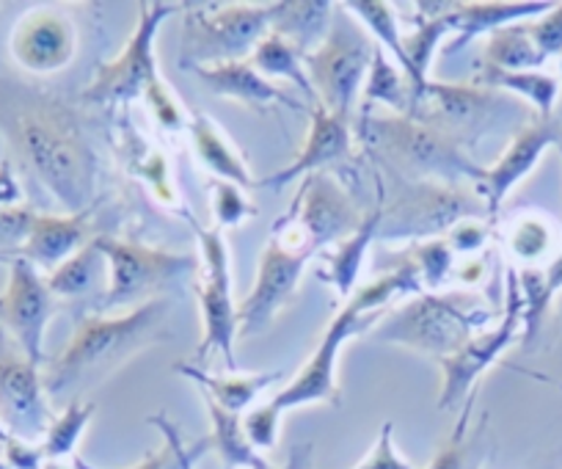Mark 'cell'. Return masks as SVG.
Wrapping results in <instances>:
<instances>
[{
  "instance_id": "1",
  "label": "cell",
  "mask_w": 562,
  "mask_h": 469,
  "mask_svg": "<svg viewBox=\"0 0 562 469\" xmlns=\"http://www.w3.org/2000/svg\"><path fill=\"white\" fill-rule=\"evenodd\" d=\"M3 131L25 169L58 199L69 215L91 210L97 188V155L80 116L56 97L23 91L9 113H0Z\"/></svg>"
},
{
  "instance_id": "2",
  "label": "cell",
  "mask_w": 562,
  "mask_h": 469,
  "mask_svg": "<svg viewBox=\"0 0 562 469\" xmlns=\"http://www.w3.org/2000/svg\"><path fill=\"white\" fill-rule=\"evenodd\" d=\"M171 301L158 295L122 315H86L75 326L67 348L45 373L47 395H75L83 387L102 384L140 350L171 339Z\"/></svg>"
},
{
  "instance_id": "3",
  "label": "cell",
  "mask_w": 562,
  "mask_h": 469,
  "mask_svg": "<svg viewBox=\"0 0 562 469\" xmlns=\"http://www.w3.org/2000/svg\"><path fill=\"white\" fill-rule=\"evenodd\" d=\"M359 138L381 169H392L394 177H403V180H436L461 186L463 180L480 182L485 175L483 166L474 164L458 144L436 133L434 127L422 125L411 116H400V113L361 116Z\"/></svg>"
},
{
  "instance_id": "4",
  "label": "cell",
  "mask_w": 562,
  "mask_h": 469,
  "mask_svg": "<svg viewBox=\"0 0 562 469\" xmlns=\"http://www.w3.org/2000/svg\"><path fill=\"white\" fill-rule=\"evenodd\" d=\"M494 306L485 304L477 293H419L383 317L375 328V339L383 343L405 345L411 350L428 354L439 362L456 357L458 350L467 348L469 339L488 328L494 321Z\"/></svg>"
},
{
  "instance_id": "5",
  "label": "cell",
  "mask_w": 562,
  "mask_h": 469,
  "mask_svg": "<svg viewBox=\"0 0 562 469\" xmlns=\"http://www.w3.org/2000/svg\"><path fill=\"white\" fill-rule=\"evenodd\" d=\"M394 295H403L400 293V284L394 273H381L375 282L364 284V288L339 310V315L328 323L326 334H323L321 343H317L310 362L301 368V373L270 401L273 409H279V412L284 414L295 406H306V403H331V406H339V348H342V343H348L350 337H356V334H361L364 328H370L372 323L383 315V310H386L389 301H392Z\"/></svg>"
},
{
  "instance_id": "6",
  "label": "cell",
  "mask_w": 562,
  "mask_h": 469,
  "mask_svg": "<svg viewBox=\"0 0 562 469\" xmlns=\"http://www.w3.org/2000/svg\"><path fill=\"white\" fill-rule=\"evenodd\" d=\"M469 219H491L488 204L474 188L456 182L419 180L411 182L394 177L386 188L383 219L378 238L381 241H434Z\"/></svg>"
},
{
  "instance_id": "7",
  "label": "cell",
  "mask_w": 562,
  "mask_h": 469,
  "mask_svg": "<svg viewBox=\"0 0 562 469\" xmlns=\"http://www.w3.org/2000/svg\"><path fill=\"white\" fill-rule=\"evenodd\" d=\"M408 116L434 127L436 133L458 144L463 153L477 147L483 138H488L507 122L524 127L532 120L527 108L518 105L505 91L474 83H445V80H430Z\"/></svg>"
},
{
  "instance_id": "8",
  "label": "cell",
  "mask_w": 562,
  "mask_h": 469,
  "mask_svg": "<svg viewBox=\"0 0 562 469\" xmlns=\"http://www.w3.org/2000/svg\"><path fill=\"white\" fill-rule=\"evenodd\" d=\"M180 67L248 62L273 23V3H186Z\"/></svg>"
},
{
  "instance_id": "9",
  "label": "cell",
  "mask_w": 562,
  "mask_h": 469,
  "mask_svg": "<svg viewBox=\"0 0 562 469\" xmlns=\"http://www.w3.org/2000/svg\"><path fill=\"white\" fill-rule=\"evenodd\" d=\"M364 215L348 188L321 171L301 182L290 210L273 224L270 238L321 255V252H328V246H339L350 235H356L364 224Z\"/></svg>"
},
{
  "instance_id": "10",
  "label": "cell",
  "mask_w": 562,
  "mask_h": 469,
  "mask_svg": "<svg viewBox=\"0 0 562 469\" xmlns=\"http://www.w3.org/2000/svg\"><path fill=\"white\" fill-rule=\"evenodd\" d=\"M94 244L111 266V284L97 304L100 315H111L130 304H147L175 282L199 277V268H202L193 255L149 249L135 241L94 235Z\"/></svg>"
},
{
  "instance_id": "11",
  "label": "cell",
  "mask_w": 562,
  "mask_h": 469,
  "mask_svg": "<svg viewBox=\"0 0 562 469\" xmlns=\"http://www.w3.org/2000/svg\"><path fill=\"white\" fill-rule=\"evenodd\" d=\"M372 56H375V45L367 40L353 18L345 14L342 7H337L328 36L304 58L317 102L328 113L350 122L359 89L370 75Z\"/></svg>"
},
{
  "instance_id": "12",
  "label": "cell",
  "mask_w": 562,
  "mask_h": 469,
  "mask_svg": "<svg viewBox=\"0 0 562 469\" xmlns=\"http://www.w3.org/2000/svg\"><path fill=\"white\" fill-rule=\"evenodd\" d=\"M186 3H140L138 25L124 51L113 62L97 67L94 80L83 91V102L94 105H127L135 97H144L147 86L158 80V67H155V40L166 20Z\"/></svg>"
},
{
  "instance_id": "13",
  "label": "cell",
  "mask_w": 562,
  "mask_h": 469,
  "mask_svg": "<svg viewBox=\"0 0 562 469\" xmlns=\"http://www.w3.org/2000/svg\"><path fill=\"white\" fill-rule=\"evenodd\" d=\"M196 232L199 246H202V279L196 282L199 304H202V345L196 350V359L210 357V350H221L226 359V368L235 370V339H237V304L232 301V273H229V249H226L224 232L218 226H202L186 213Z\"/></svg>"
},
{
  "instance_id": "14",
  "label": "cell",
  "mask_w": 562,
  "mask_h": 469,
  "mask_svg": "<svg viewBox=\"0 0 562 469\" xmlns=\"http://www.w3.org/2000/svg\"><path fill=\"white\" fill-rule=\"evenodd\" d=\"M524 321V293L521 282H518L516 268H507V301L505 310H502L499 323L494 328H485V332L474 334L467 343V348L458 350L456 357L445 359L441 368H445V387H441L439 395V409L441 412H450V409L461 406V401H467L474 392L480 376L502 357V350H507L516 339L518 326Z\"/></svg>"
},
{
  "instance_id": "15",
  "label": "cell",
  "mask_w": 562,
  "mask_h": 469,
  "mask_svg": "<svg viewBox=\"0 0 562 469\" xmlns=\"http://www.w3.org/2000/svg\"><path fill=\"white\" fill-rule=\"evenodd\" d=\"M312 257H315L312 252L270 238V244L259 255L257 282L246 301L237 306V337H257L270 326L281 306L290 304V299L295 295L301 273L306 271Z\"/></svg>"
},
{
  "instance_id": "16",
  "label": "cell",
  "mask_w": 562,
  "mask_h": 469,
  "mask_svg": "<svg viewBox=\"0 0 562 469\" xmlns=\"http://www.w3.org/2000/svg\"><path fill=\"white\" fill-rule=\"evenodd\" d=\"M56 295L47 288V279L40 277L34 263L14 257L9 266L7 290L0 293V323L12 334L14 345L23 350L34 365L45 362V328L56 312Z\"/></svg>"
},
{
  "instance_id": "17",
  "label": "cell",
  "mask_w": 562,
  "mask_h": 469,
  "mask_svg": "<svg viewBox=\"0 0 562 469\" xmlns=\"http://www.w3.org/2000/svg\"><path fill=\"white\" fill-rule=\"evenodd\" d=\"M53 420L40 365L20 348L0 345V425L14 439L36 442L47 434Z\"/></svg>"
},
{
  "instance_id": "18",
  "label": "cell",
  "mask_w": 562,
  "mask_h": 469,
  "mask_svg": "<svg viewBox=\"0 0 562 469\" xmlns=\"http://www.w3.org/2000/svg\"><path fill=\"white\" fill-rule=\"evenodd\" d=\"M562 142V122L549 116H535L527 125L518 127L513 142L507 144V149L502 153V158L494 166H488L483 175V180L474 182V191L477 197L488 204V213L494 219L499 213L502 202L507 199V193L518 186L527 175H532V169L538 166V160L543 158V153L549 147H557Z\"/></svg>"
},
{
  "instance_id": "19",
  "label": "cell",
  "mask_w": 562,
  "mask_h": 469,
  "mask_svg": "<svg viewBox=\"0 0 562 469\" xmlns=\"http://www.w3.org/2000/svg\"><path fill=\"white\" fill-rule=\"evenodd\" d=\"M78 34L67 14L36 9L18 23L12 34V56L34 75H50L67 67L75 56Z\"/></svg>"
},
{
  "instance_id": "20",
  "label": "cell",
  "mask_w": 562,
  "mask_h": 469,
  "mask_svg": "<svg viewBox=\"0 0 562 469\" xmlns=\"http://www.w3.org/2000/svg\"><path fill=\"white\" fill-rule=\"evenodd\" d=\"M350 147H353V131H350V122L339 120L334 113H328L323 105L312 108V131L306 138L304 149H301L299 158L293 160V166L276 171V175L265 177L257 182V188L265 191H279L288 182L299 180V177L321 175L328 166L342 164L345 158H350Z\"/></svg>"
},
{
  "instance_id": "21",
  "label": "cell",
  "mask_w": 562,
  "mask_h": 469,
  "mask_svg": "<svg viewBox=\"0 0 562 469\" xmlns=\"http://www.w3.org/2000/svg\"><path fill=\"white\" fill-rule=\"evenodd\" d=\"M204 86H207L213 94L229 97V100H240L248 108H265L270 105H288L290 111H310V105L299 102L295 97H290L288 91L279 89L273 80H268L265 75H259L254 69L251 62H232V64H218V67H199L191 69Z\"/></svg>"
},
{
  "instance_id": "22",
  "label": "cell",
  "mask_w": 562,
  "mask_h": 469,
  "mask_svg": "<svg viewBox=\"0 0 562 469\" xmlns=\"http://www.w3.org/2000/svg\"><path fill=\"white\" fill-rule=\"evenodd\" d=\"M372 177H375V204H372V210H367L361 230L356 235H350L348 241H342L334 252H326L323 255V268H317V279L334 284L339 299H350V290H353L361 266H364L367 249H370L372 241L378 238V230H381L383 202H386V180H383L381 169L372 171Z\"/></svg>"
},
{
  "instance_id": "23",
  "label": "cell",
  "mask_w": 562,
  "mask_h": 469,
  "mask_svg": "<svg viewBox=\"0 0 562 469\" xmlns=\"http://www.w3.org/2000/svg\"><path fill=\"white\" fill-rule=\"evenodd\" d=\"M91 210L78 215H36L31 238L25 241L18 257H25L29 263L56 271L61 263L78 255L86 244H91Z\"/></svg>"
},
{
  "instance_id": "24",
  "label": "cell",
  "mask_w": 562,
  "mask_h": 469,
  "mask_svg": "<svg viewBox=\"0 0 562 469\" xmlns=\"http://www.w3.org/2000/svg\"><path fill=\"white\" fill-rule=\"evenodd\" d=\"M551 9H554V3H450L447 20H450V29L452 34H458V40H452L441 53L452 56V53L463 51L474 36H488L496 29H505L513 23H529V20H538V14L543 18Z\"/></svg>"
},
{
  "instance_id": "25",
  "label": "cell",
  "mask_w": 562,
  "mask_h": 469,
  "mask_svg": "<svg viewBox=\"0 0 562 469\" xmlns=\"http://www.w3.org/2000/svg\"><path fill=\"white\" fill-rule=\"evenodd\" d=\"M389 257H394V260H389V268L383 273H394L397 277L400 293L403 295L439 293V288L452 273V263H456V252H452L447 238L411 244L405 252Z\"/></svg>"
},
{
  "instance_id": "26",
  "label": "cell",
  "mask_w": 562,
  "mask_h": 469,
  "mask_svg": "<svg viewBox=\"0 0 562 469\" xmlns=\"http://www.w3.org/2000/svg\"><path fill=\"white\" fill-rule=\"evenodd\" d=\"M334 14H337V3L331 0H284V3H273L270 31L284 36L306 56L328 36Z\"/></svg>"
},
{
  "instance_id": "27",
  "label": "cell",
  "mask_w": 562,
  "mask_h": 469,
  "mask_svg": "<svg viewBox=\"0 0 562 469\" xmlns=\"http://www.w3.org/2000/svg\"><path fill=\"white\" fill-rule=\"evenodd\" d=\"M188 131H191L193 153H196V158L202 160L204 169L213 171L218 180L232 182V186H240L243 191H246V188H257L251 171H248V164L235 153V149H232V144L221 136V131L215 127V122L210 120V116H204V113H193Z\"/></svg>"
},
{
  "instance_id": "28",
  "label": "cell",
  "mask_w": 562,
  "mask_h": 469,
  "mask_svg": "<svg viewBox=\"0 0 562 469\" xmlns=\"http://www.w3.org/2000/svg\"><path fill=\"white\" fill-rule=\"evenodd\" d=\"M474 86H485V89L510 91V94L521 97L524 102L538 111V116L549 120L554 116V102L560 94V80L549 72H507V69L488 67V64L477 62V72H474Z\"/></svg>"
},
{
  "instance_id": "29",
  "label": "cell",
  "mask_w": 562,
  "mask_h": 469,
  "mask_svg": "<svg viewBox=\"0 0 562 469\" xmlns=\"http://www.w3.org/2000/svg\"><path fill=\"white\" fill-rule=\"evenodd\" d=\"M177 373L188 376L191 381H196L202 387V392H207L218 406H224L226 412L240 414L254 398L259 395L262 390H268L270 384L281 379V370H270V373H257V376H229V379H221V376H210L204 373L202 368L188 362H177L175 365Z\"/></svg>"
},
{
  "instance_id": "30",
  "label": "cell",
  "mask_w": 562,
  "mask_h": 469,
  "mask_svg": "<svg viewBox=\"0 0 562 469\" xmlns=\"http://www.w3.org/2000/svg\"><path fill=\"white\" fill-rule=\"evenodd\" d=\"M480 64L507 69V72H540L546 56L535 45L527 23H513L485 36L483 62Z\"/></svg>"
},
{
  "instance_id": "31",
  "label": "cell",
  "mask_w": 562,
  "mask_h": 469,
  "mask_svg": "<svg viewBox=\"0 0 562 469\" xmlns=\"http://www.w3.org/2000/svg\"><path fill=\"white\" fill-rule=\"evenodd\" d=\"M304 58H306L304 53H301L295 45H290L284 36L268 31V34L259 40V45L254 47V53H251V58H248V62H251L254 69H257L259 75H265V78L293 80L299 89L306 91L310 108H315V105H321V102H317L315 86H312L310 72L304 69L306 67Z\"/></svg>"
},
{
  "instance_id": "32",
  "label": "cell",
  "mask_w": 562,
  "mask_h": 469,
  "mask_svg": "<svg viewBox=\"0 0 562 469\" xmlns=\"http://www.w3.org/2000/svg\"><path fill=\"white\" fill-rule=\"evenodd\" d=\"M108 277V260L97 244H86L78 255L69 257L67 263L50 271L47 277V288L56 299H83L91 295ZM111 279V277H108Z\"/></svg>"
},
{
  "instance_id": "33",
  "label": "cell",
  "mask_w": 562,
  "mask_h": 469,
  "mask_svg": "<svg viewBox=\"0 0 562 469\" xmlns=\"http://www.w3.org/2000/svg\"><path fill=\"white\" fill-rule=\"evenodd\" d=\"M383 102L386 108H392L400 116H408L411 113V83L405 78L403 69L394 67L386 58L381 45H375V56H372L370 75L364 80V94H361V116L372 113V105Z\"/></svg>"
},
{
  "instance_id": "34",
  "label": "cell",
  "mask_w": 562,
  "mask_h": 469,
  "mask_svg": "<svg viewBox=\"0 0 562 469\" xmlns=\"http://www.w3.org/2000/svg\"><path fill=\"white\" fill-rule=\"evenodd\" d=\"M202 395H204V403H207L210 423H213L210 442H213V447L218 450V456L224 458L226 467L254 469V467H262V464H268L262 456H257L254 445L248 442L240 414L226 412V409L218 406V403H215L207 392H202Z\"/></svg>"
},
{
  "instance_id": "35",
  "label": "cell",
  "mask_w": 562,
  "mask_h": 469,
  "mask_svg": "<svg viewBox=\"0 0 562 469\" xmlns=\"http://www.w3.org/2000/svg\"><path fill=\"white\" fill-rule=\"evenodd\" d=\"M524 293V321H527V334L524 339H532L538 334L540 323H543L546 310H549L551 299L562 290V252L551 260V266L543 273L538 271H521L518 273Z\"/></svg>"
},
{
  "instance_id": "36",
  "label": "cell",
  "mask_w": 562,
  "mask_h": 469,
  "mask_svg": "<svg viewBox=\"0 0 562 469\" xmlns=\"http://www.w3.org/2000/svg\"><path fill=\"white\" fill-rule=\"evenodd\" d=\"M551 244H554V226L549 224V219L535 213V210L516 215V219L507 224L505 246L516 260H540V257L549 255Z\"/></svg>"
},
{
  "instance_id": "37",
  "label": "cell",
  "mask_w": 562,
  "mask_h": 469,
  "mask_svg": "<svg viewBox=\"0 0 562 469\" xmlns=\"http://www.w3.org/2000/svg\"><path fill=\"white\" fill-rule=\"evenodd\" d=\"M94 412V403H83L80 398H72L69 406L64 409L61 417L53 420V425L47 428L45 442H42V456H45V461H64L67 456H72L75 445H78L80 434L91 423Z\"/></svg>"
},
{
  "instance_id": "38",
  "label": "cell",
  "mask_w": 562,
  "mask_h": 469,
  "mask_svg": "<svg viewBox=\"0 0 562 469\" xmlns=\"http://www.w3.org/2000/svg\"><path fill=\"white\" fill-rule=\"evenodd\" d=\"M345 12H350L353 18H359L367 25L372 36H375V45L386 47L394 53L400 69L405 72V56H403V34L397 29V18H394V9L383 0H350L342 3Z\"/></svg>"
},
{
  "instance_id": "39",
  "label": "cell",
  "mask_w": 562,
  "mask_h": 469,
  "mask_svg": "<svg viewBox=\"0 0 562 469\" xmlns=\"http://www.w3.org/2000/svg\"><path fill=\"white\" fill-rule=\"evenodd\" d=\"M130 147H133V155H135V158L130 160V164L135 166V175H140L144 180H147V186L153 188L155 197H158L160 202L175 204L177 193H175V186H171V171L164 155H160L158 149H149L140 138L130 144Z\"/></svg>"
},
{
  "instance_id": "40",
  "label": "cell",
  "mask_w": 562,
  "mask_h": 469,
  "mask_svg": "<svg viewBox=\"0 0 562 469\" xmlns=\"http://www.w3.org/2000/svg\"><path fill=\"white\" fill-rule=\"evenodd\" d=\"M213 191V213H215V226H237L240 221L257 215V204H251L246 199V193L240 191V186H232V182L215 180L210 186Z\"/></svg>"
},
{
  "instance_id": "41",
  "label": "cell",
  "mask_w": 562,
  "mask_h": 469,
  "mask_svg": "<svg viewBox=\"0 0 562 469\" xmlns=\"http://www.w3.org/2000/svg\"><path fill=\"white\" fill-rule=\"evenodd\" d=\"M474 403H477V392L467 398L463 403V414L458 420L456 431L450 434L447 445L441 447L439 453L434 456V461L428 464V469H467V456H469V423H472V412H474Z\"/></svg>"
},
{
  "instance_id": "42",
  "label": "cell",
  "mask_w": 562,
  "mask_h": 469,
  "mask_svg": "<svg viewBox=\"0 0 562 469\" xmlns=\"http://www.w3.org/2000/svg\"><path fill=\"white\" fill-rule=\"evenodd\" d=\"M144 102H147L149 113L158 120V125L166 127V131L180 133L191 125V122L186 120V111H182L180 100L171 94V89L166 86L164 78L153 80V83L147 86V91H144Z\"/></svg>"
},
{
  "instance_id": "43",
  "label": "cell",
  "mask_w": 562,
  "mask_h": 469,
  "mask_svg": "<svg viewBox=\"0 0 562 469\" xmlns=\"http://www.w3.org/2000/svg\"><path fill=\"white\" fill-rule=\"evenodd\" d=\"M36 215L40 213H34V208H29V204L0 210V252L3 255H18L23 249L25 241L31 238Z\"/></svg>"
},
{
  "instance_id": "44",
  "label": "cell",
  "mask_w": 562,
  "mask_h": 469,
  "mask_svg": "<svg viewBox=\"0 0 562 469\" xmlns=\"http://www.w3.org/2000/svg\"><path fill=\"white\" fill-rule=\"evenodd\" d=\"M279 420L281 412L273 409V403H262V406L251 409L243 417V428H246V436L254 445V450H270V447H276V439H279Z\"/></svg>"
},
{
  "instance_id": "45",
  "label": "cell",
  "mask_w": 562,
  "mask_h": 469,
  "mask_svg": "<svg viewBox=\"0 0 562 469\" xmlns=\"http://www.w3.org/2000/svg\"><path fill=\"white\" fill-rule=\"evenodd\" d=\"M527 29L546 58L562 56V3L551 9V12H546L543 18L529 20Z\"/></svg>"
},
{
  "instance_id": "46",
  "label": "cell",
  "mask_w": 562,
  "mask_h": 469,
  "mask_svg": "<svg viewBox=\"0 0 562 469\" xmlns=\"http://www.w3.org/2000/svg\"><path fill=\"white\" fill-rule=\"evenodd\" d=\"M491 232H494V224H491V221L469 219L461 221L458 226H452V230L447 232V241H450L456 255L458 252H461V255H474V252H480L488 244Z\"/></svg>"
},
{
  "instance_id": "47",
  "label": "cell",
  "mask_w": 562,
  "mask_h": 469,
  "mask_svg": "<svg viewBox=\"0 0 562 469\" xmlns=\"http://www.w3.org/2000/svg\"><path fill=\"white\" fill-rule=\"evenodd\" d=\"M392 431L394 425L386 420V423L381 425V434H378L375 447H372V450L367 453L364 461L353 469H414L403 456H400L397 447H394Z\"/></svg>"
},
{
  "instance_id": "48",
  "label": "cell",
  "mask_w": 562,
  "mask_h": 469,
  "mask_svg": "<svg viewBox=\"0 0 562 469\" xmlns=\"http://www.w3.org/2000/svg\"><path fill=\"white\" fill-rule=\"evenodd\" d=\"M23 202V188H20L18 177H14L12 158L0 160V210L14 208Z\"/></svg>"
},
{
  "instance_id": "49",
  "label": "cell",
  "mask_w": 562,
  "mask_h": 469,
  "mask_svg": "<svg viewBox=\"0 0 562 469\" xmlns=\"http://www.w3.org/2000/svg\"><path fill=\"white\" fill-rule=\"evenodd\" d=\"M456 273H458V279H463V282H467V284L483 282V277H485V260H483V257H472V260L463 263V266L458 268Z\"/></svg>"
},
{
  "instance_id": "50",
  "label": "cell",
  "mask_w": 562,
  "mask_h": 469,
  "mask_svg": "<svg viewBox=\"0 0 562 469\" xmlns=\"http://www.w3.org/2000/svg\"><path fill=\"white\" fill-rule=\"evenodd\" d=\"M171 458H175V447L166 445L160 453H149V456L144 458L140 464H135L133 469H166V467H169Z\"/></svg>"
},
{
  "instance_id": "51",
  "label": "cell",
  "mask_w": 562,
  "mask_h": 469,
  "mask_svg": "<svg viewBox=\"0 0 562 469\" xmlns=\"http://www.w3.org/2000/svg\"><path fill=\"white\" fill-rule=\"evenodd\" d=\"M310 458H312V445H293L290 447L288 456V467L284 469H310Z\"/></svg>"
},
{
  "instance_id": "52",
  "label": "cell",
  "mask_w": 562,
  "mask_h": 469,
  "mask_svg": "<svg viewBox=\"0 0 562 469\" xmlns=\"http://www.w3.org/2000/svg\"><path fill=\"white\" fill-rule=\"evenodd\" d=\"M14 257H18V255H3V252H0V263H7V266H12Z\"/></svg>"
},
{
  "instance_id": "53",
  "label": "cell",
  "mask_w": 562,
  "mask_h": 469,
  "mask_svg": "<svg viewBox=\"0 0 562 469\" xmlns=\"http://www.w3.org/2000/svg\"><path fill=\"white\" fill-rule=\"evenodd\" d=\"M0 469H12V467H9V461H0Z\"/></svg>"
},
{
  "instance_id": "54",
  "label": "cell",
  "mask_w": 562,
  "mask_h": 469,
  "mask_svg": "<svg viewBox=\"0 0 562 469\" xmlns=\"http://www.w3.org/2000/svg\"><path fill=\"white\" fill-rule=\"evenodd\" d=\"M254 469H270V467H268V464H262V467H254Z\"/></svg>"
},
{
  "instance_id": "55",
  "label": "cell",
  "mask_w": 562,
  "mask_h": 469,
  "mask_svg": "<svg viewBox=\"0 0 562 469\" xmlns=\"http://www.w3.org/2000/svg\"><path fill=\"white\" fill-rule=\"evenodd\" d=\"M557 149H560V155H562V142H560V144H557Z\"/></svg>"
},
{
  "instance_id": "56",
  "label": "cell",
  "mask_w": 562,
  "mask_h": 469,
  "mask_svg": "<svg viewBox=\"0 0 562 469\" xmlns=\"http://www.w3.org/2000/svg\"><path fill=\"white\" fill-rule=\"evenodd\" d=\"M560 72H562V56H560Z\"/></svg>"
}]
</instances>
